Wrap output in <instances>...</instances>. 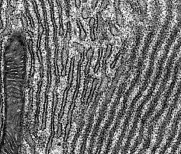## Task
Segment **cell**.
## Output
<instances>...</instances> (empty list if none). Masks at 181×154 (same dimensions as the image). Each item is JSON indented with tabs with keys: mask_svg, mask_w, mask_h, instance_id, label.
<instances>
[{
	"mask_svg": "<svg viewBox=\"0 0 181 154\" xmlns=\"http://www.w3.org/2000/svg\"><path fill=\"white\" fill-rule=\"evenodd\" d=\"M72 47L75 48V50H77V51L80 52V54L84 53V47L83 45L81 44H80L78 42H74L72 44Z\"/></svg>",
	"mask_w": 181,
	"mask_h": 154,
	"instance_id": "cell-7",
	"label": "cell"
},
{
	"mask_svg": "<svg viewBox=\"0 0 181 154\" xmlns=\"http://www.w3.org/2000/svg\"><path fill=\"white\" fill-rule=\"evenodd\" d=\"M177 1H178V2H180V0H177Z\"/></svg>",
	"mask_w": 181,
	"mask_h": 154,
	"instance_id": "cell-18",
	"label": "cell"
},
{
	"mask_svg": "<svg viewBox=\"0 0 181 154\" xmlns=\"http://www.w3.org/2000/svg\"><path fill=\"white\" fill-rule=\"evenodd\" d=\"M97 22L96 31L97 33H100V32L103 31H105L106 25L105 23L104 22V21H103V18L100 12H99L97 13Z\"/></svg>",
	"mask_w": 181,
	"mask_h": 154,
	"instance_id": "cell-1",
	"label": "cell"
},
{
	"mask_svg": "<svg viewBox=\"0 0 181 154\" xmlns=\"http://www.w3.org/2000/svg\"><path fill=\"white\" fill-rule=\"evenodd\" d=\"M96 23V19L93 17L90 18L89 25L90 28V38L92 41H95L96 40V36L95 34V26Z\"/></svg>",
	"mask_w": 181,
	"mask_h": 154,
	"instance_id": "cell-3",
	"label": "cell"
},
{
	"mask_svg": "<svg viewBox=\"0 0 181 154\" xmlns=\"http://www.w3.org/2000/svg\"><path fill=\"white\" fill-rule=\"evenodd\" d=\"M116 23L119 27H122L124 25L125 19L123 18V14L120 12V9L116 10Z\"/></svg>",
	"mask_w": 181,
	"mask_h": 154,
	"instance_id": "cell-4",
	"label": "cell"
},
{
	"mask_svg": "<svg viewBox=\"0 0 181 154\" xmlns=\"http://www.w3.org/2000/svg\"><path fill=\"white\" fill-rule=\"evenodd\" d=\"M94 53V51L93 50L92 47H90L88 50L87 51V53H86V55H87V58L88 60L90 59L92 57Z\"/></svg>",
	"mask_w": 181,
	"mask_h": 154,
	"instance_id": "cell-11",
	"label": "cell"
},
{
	"mask_svg": "<svg viewBox=\"0 0 181 154\" xmlns=\"http://www.w3.org/2000/svg\"><path fill=\"white\" fill-rule=\"evenodd\" d=\"M109 28H110V31L111 34L114 37H117L119 36L120 34V31L116 27L115 25L113 23L110 22L109 23Z\"/></svg>",
	"mask_w": 181,
	"mask_h": 154,
	"instance_id": "cell-5",
	"label": "cell"
},
{
	"mask_svg": "<svg viewBox=\"0 0 181 154\" xmlns=\"http://www.w3.org/2000/svg\"><path fill=\"white\" fill-rule=\"evenodd\" d=\"M82 1H83V3H86L87 2L88 0H82Z\"/></svg>",
	"mask_w": 181,
	"mask_h": 154,
	"instance_id": "cell-17",
	"label": "cell"
},
{
	"mask_svg": "<svg viewBox=\"0 0 181 154\" xmlns=\"http://www.w3.org/2000/svg\"><path fill=\"white\" fill-rule=\"evenodd\" d=\"M138 6H140V10L142 12H146L147 9V4L146 0H137Z\"/></svg>",
	"mask_w": 181,
	"mask_h": 154,
	"instance_id": "cell-8",
	"label": "cell"
},
{
	"mask_svg": "<svg viewBox=\"0 0 181 154\" xmlns=\"http://www.w3.org/2000/svg\"><path fill=\"white\" fill-rule=\"evenodd\" d=\"M91 15V11L88 7H84L81 12V16L83 19H88Z\"/></svg>",
	"mask_w": 181,
	"mask_h": 154,
	"instance_id": "cell-6",
	"label": "cell"
},
{
	"mask_svg": "<svg viewBox=\"0 0 181 154\" xmlns=\"http://www.w3.org/2000/svg\"><path fill=\"white\" fill-rule=\"evenodd\" d=\"M99 0H92V2H91V6H92V9L93 10H94L96 7L97 3H98Z\"/></svg>",
	"mask_w": 181,
	"mask_h": 154,
	"instance_id": "cell-14",
	"label": "cell"
},
{
	"mask_svg": "<svg viewBox=\"0 0 181 154\" xmlns=\"http://www.w3.org/2000/svg\"><path fill=\"white\" fill-rule=\"evenodd\" d=\"M21 21H22V24L23 30H24V31L27 30L28 28V22H27V19H26L25 16H24V15H22Z\"/></svg>",
	"mask_w": 181,
	"mask_h": 154,
	"instance_id": "cell-10",
	"label": "cell"
},
{
	"mask_svg": "<svg viewBox=\"0 0 181 154\" xmlns=\"http://www.w3.org/2000/svg\"><path fill=\"white\" fill-rule=\"evenodd\" d=\"M120 2V0H114V8H115V10H117V9H119Z\"/></svg>",
	"mask_w": 181,
	"mask_h": 154,
	"instance_id": "cell-15",
	"label": "cell"
},
{
	"mask_svg": "<svg viewBox=\"0 0 181 154\" xmlns=\"http://www.w3.org/2000/svg\"><path fill=\"white\" fill-rule=\"evenodd\" d=\"M111 51H112V45L110 44H108L107 45V48H106V50L105 52V56L108 57L111 54Z\"/></svg>",
	"mask_w": 181,
	"mask_h": 154,
	"instance_id": "cell-12",
	"label": "cell"
},
{
	"mask_svg": "<svg viewBox=\"0 0 181 154\" xmlns=\"http://www.w3.org/2000/svg\"><path fill=\"white\" fill-rule=\"evenodd\" d=\"M110 0H102L101 5L100 6V12L105 10L108 6L109 5Z\"/></svg>",
	"mask_w": 181,
	"mask_h": 154,
	"instance_id": "cell-9",
	"label": "cell"
},
{
	"mask_svg": "<svg viewBox=\"0 0 181 154\" xmlns=\"http://www.w3.org/2000/svg\"><path fill=\"white\" fill-rule=\"evenodd\" d=\"M81 5V0H75V6L77 9H80Z\"/></svg>",
	"mask_w": 181,
	"mask_h": 154,
	"instance_id": "cell-16",
	"label": "cell"
},
{
	"mask_svg": "<svg viewBox=\"0 0 181 154\" xmlns=\"http://www.w3.org/2000/svg\"><path fill=\"white\" fill-rule=\"evenodd\" d=\"M12 23L14 26H18L19 24V18L16 16H14L12 18Z\"/></svg>",
	"mask_w": 181,
	"mask_h": 154,
	"instance_id": "cell-13",
	"label": "cell"
},
{
	"mask_svg": "<svg viewBox=\"0 0 181 154\" xmlns=\"http://www.w3.org/2000/svg\"><path fill=\"white\" fill-rule=\"evenodd\" d=\"M77 24L78 26V28L80 30V34H79V40L81 42H84L86 41L87 36V33L86 30H84V27H83V24L81 22L80 19H77Z\"/></svg>",
	"mask_w": 181,
	"mask_h": 154,
	"instance_id": "cell-2",
	"label": "cell"
}]
</instances>
